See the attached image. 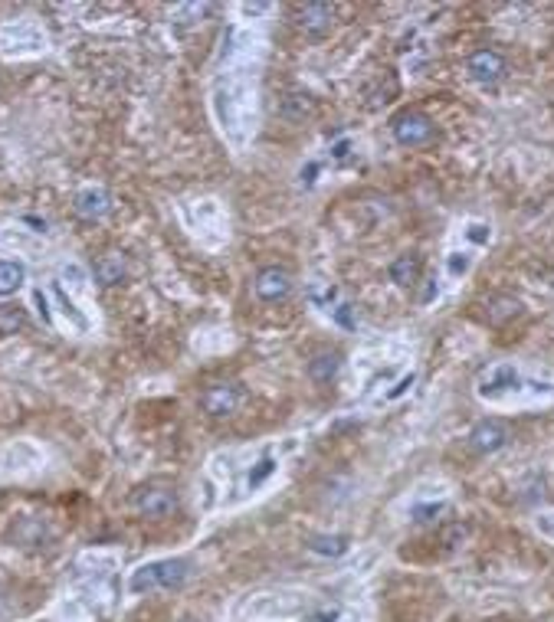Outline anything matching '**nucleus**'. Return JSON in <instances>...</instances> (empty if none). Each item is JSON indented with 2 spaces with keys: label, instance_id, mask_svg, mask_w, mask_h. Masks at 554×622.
<instances>
[{
  "label": "nucleus",
  "instance_id": "obj_1",
  "mask_svg": "<svg viewBox=\"0 0 554 622\" xmlns=\"http://www.w3.org/2000/svg\"><path fill=\"white\" fill-rule=\"evenodd\" d=\"M190 576V560L184 557H167V560H154V563H145L138 570L131 573V593H154V590H177L184 586Z\"/></svg>",
  "mask_w": 554,
  "mask_h": 622
},
{
  "label": "nucleus",
  "instance_id": "obj_2",
  "mask_svg": "<svg viewBox=\"0 0 554 622\" xmlns=\"http://www.w3.org/2000/svg\"><path fill=\"white\" fill-rule=\"evenodd\" d=\"M391 131H394V138H397V144L414 148V144L430 141V135H433V122H430L423 112H400L391 122Z\"/></svg>",
  "mask_w": 554,
  "mask_h": 622
},
{
  "label": "nucleus",
  "instance_id": "obj_3",
  "mask_svg": "<svg viewBox=\"0 0 554 622\" xmlns=\"http://www.w3.org/2000/svg\"><path fill=\"white\" fill-rule=\"evenodd\" d=\"M252 292H256V299H263V301H282V299H289V292H292V272H289V269H279V265H266L263 272L256 275Z\"/></svg>",
  "mask_w": 554,
  "mask_h": 622
},
{
  "label": "nucleus",
  "instance_id": "obj_4",
  "mask_svg": "<svg viewBox=\"0 0 554 622\" xmlns=\"http://www.w3.org/2000/svg\"><path fill=\"white\" fill-rule=\"evenodd\" d=\"M239 403H243V393H239L237 384H214L201 393V406L210 416H233L239 410Z\"/></svg>",
  "mask_w": 554,
  "mask_h": 622
},
{
  "label": "nucleus",
  "instance_id": "obj_5",
  "mask_svg": "<svg viewBox=\"0 0 554 622\" xmlns=\"http://www.w3.org/2000/svg\"><path fill=\"white\" fill-rule=\"evenodd\" d=\"M135 508L145 518H167L177 511V495L167 488H145L135 495Z\"/></svg>",
  "mask_w": 554,
  "mask_h": 622
},
{
  "label": "nucleus",
  "instance_id": "obj_6",
  "mask_svg": "<svg viewBox=\"0 0 554 622\" xmlns=\"http://www.w3.org/2000/svg\"><path fill=\"white\" fill-rule=\"evenodd\" d=\"M466 73L476 79V82H499L505 75V59H502V53H495V50H479L472 53L466 59Z\"/></svg>",
  "mask_w": 554,
  "mask_h": 622
},
{
  "label": "nucleus",
  "instance_id": "obj_7",
  "mask_svg": "<svg viewBox=\"0 0 554 622\" xmlns=\"http://www.w3.org/2000/svg\"><path fill=\"white\" fill-rule=\"evenodd\" d=\"M508 442V429H505V423H499V420H482V423L469 433V446L476 449V452H499V449Z\"/></svg>",
  "mask_w": 554,
  "mask_h": 622
},
{
  "label": "nucleus",
  "instance_id": "obj_8",
  "mask_svg": "<svg viewBox=\"0 0 554 622\" xmlns=\"http://www.w3.org/2000/svg\"><path fill=\"white\" fill-rule=\"evenodd\" d=\"M76 213L82 216V220L105 216V213H109V194H105L102 187H86V190L76 197Z\"/></svg>",
  "mask_w": 554,
  "mask_h": 622
},
{
  "label": "nucleus",
  "instance_id": "obj_9",
  "mask_svg": "<svg viewBox=\"0 0 554 622\" xmlns=\"http://www.w3.org/2000/svg\"><path fill=\"white\" fill-rule=\"evenodd\" d=\"M341 370V354L338 350H322L315 354L312 361H308V377L315 380V384H331Z\"/></svg>",
  "mask_w": 554,
  "mask_h": 622
},
{
  "label": "nucleus",
  "instance_id": "obj_10",
  "mask_svg": "<svg viewBox=\"0 0 554 622\" xmlns=\"http://www.w3.org/2000/svg\"><path fill=\"white\" fill-rule=\"evenodd\" d=\"M416 279H420V256L407 252V256H397V259L391 262V282H397V285H414Z\"/></svg>",
  "mask_w": 554,
  "mask_h": 622
},
{
  "label": "nucleus",
  "instance_id": "obj_11",
  "mask_svg": "<svg viewBox=\"0 0 554 622\" xmlns=\"http://www.w3.org/2000/svg\"><path fill=\"white\" fill-rule=\"evenodd\" d=\"M122 275H125V259L118 252H109L95 262V282L99 285H115V282H122Z\"/></svg>",
  "mask_w": 554,
  "mask_h": 622
},
{
  "label": "nucleus",
  "instance_id": "obj_12",
  "mask_svg": "<svg viewBox=\"0 0 554 622\" xmlns=\"http://www.w3.org/2000/svg\"><path fill=\"white\" fill-rule=\"evenodd\" d=\"M331 7L328 3H305L302 7V30L308 33H325L328 26H331Z\"/></svg>",
  "mask_w": 554,
  "mask_h": 622
},
{
  "label": "nucleus",
  "instance_id": "obj_13",
  "mask_svg": "<svg viewBox=\"0 0 554 622\" xmlns=\"http://www.w3.org/2000/svg\"><path fill=\"white\" fill-rule=\"evenodd\" d=\"M26 279V269L20 262L13 259H0V295H13V292H20Z\"/></svg>",
  "mask_w": 554,
  "mask_h": 622
},
{
  "label": "nucleus",
  "instance_id": "obj_14",
  "mask_svg": "<svg viewBox=\"0 0 554 622\" xmlns=\"http://www.w3.org/2000/svg\"><path fill=\"white\" fill-rule=\"evenodd\" d=\"M308 550L312 554H322V557H341L348 550V537L341 534H318L308 540Z\"/></svg>",
  "mask_w": 554,
  "mask_h": 622
},
{
  "label": "nucleus",
  "instance_id": "obj_15",
  "mask_svg": "<svg viewBox=\"0 0 554 622\" xmlns=\"http://www.w3.org/2000/svg\"><path fill=\"white\" fill-rule=\"evenodd\" d=\"M26 328V311L20 305H0V334H17Z\"/></svg>",
  "mask_w": 554,
  "mask_h": 622
},
{
  "label": "nucleus",
  "instance_id": "obj_16",
  "mask_svg": "<svg viewBox=\"0 0 554 622\" xmlns=\"http://www.w3.org/2000/svg\"><path fill=\"white\" fill-rule=\"evenodd\" d=\"M276 472V462L273 459H263L259 462V469H256V472H250V478H246V485L250 488H256L259 485V482H263V478H269V475Z\"/></svg>",
  "mask_w": 554,
  "mask_h": 622
},
{
  "label": "nucleus",
  "instance_id": "obj_17",
  "mask_svg": "<svg viewBox=\"0 0 554 622\" xmlns=\"http://www.w3.org/2000/svg\"><path fill=\"white\" fill-rule=\"evenodd\" d=\"M440 511H443L440 505H416V508H414V521H433Z\"/></svg>",
  "mask_w": 554,
  "mask_h": 622
},
{
  "label": "nucleus",
  "instance_id": "obj_18",
  "mask_svg": "<svg viewBox=\"0 0 554 622\" xmlns=\"http://www.w3.org/2000/svg\"><path fill=\"white\" fill-rule=\"evenodd\" d=\"M312 619H315V622H335V619H338V610H325V612H315V616H312Z\"/></svg>",
  "mask_w": 554,
  "mask_h": 622
}]
</instances>
